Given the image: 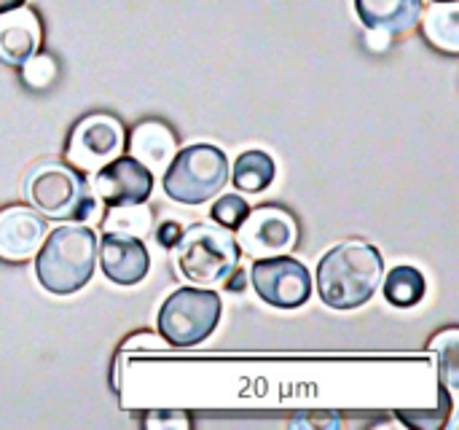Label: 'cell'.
I'll return each mask as SVG.
<instances>
[{"label":"cell","mask_w":459,"mask_h":430,"mask_svg":"<svg viewBox=\"0 0 459 430\" xmlns=\"http://www.w3.org/2000/svg\"><path fill=\"white\" fill-rule=\"evenodd\" d=\"M385 277V259L371 242H342L317 264V294L333 310L368 304Z\"/></svg>","instance_id":"6da1fadb"},{"label":"cell","mask_w":459,"mask_h":430,"mask_svg":"<svg viewBox=\"0 0 459 430\" xmlns=\"http://www.w3.org/2000/svg\"><path fill=\"white\" fill-rule=\"evenodd\" d=\"M97 267V234L83 224L56 226L43 237L35 259V277L43 291L70 296L89 285Z\"/></svg>","instance_id":"7a4b0ae2"},{"label":"cell","mask_w":459,"mask_h":430,"mask_svg":"<svg viewBox=\"0 0 459 430\" xmlns=\"http://www.w3.org/2000/svg\"><path fill=\"white\" fill-rule=\"evenodd\" d=\"M180 275L199 288H218L239 264L237 240L215 224H194L175 242Z\"/></svg>","instance_id":"3957f363"},{"label":"cell","mask_w":459,"mask_h":430,"mask_svg":"<svg viewBox=\"0 0 459 430\" xmlns=\"http://www.w3.org/2000/svg\"><path fill=\"white\" fill-rule=\"evenodd\" d=\"M30 205L54 221L86 224L100 213V199L94 197L89 180L65 164H40L27 178Z\"/></svg>","instance_id":"277c9868"},{"label":"cell","mask_w":459,"mask_h":430,"mask_svg":"<svg viewBox=\"0 0 459 430\" xmlns=\"http://www.w3.org/2000/svg\"><path fill=\"white\" fill-rule=\"evenodd\" d=\"M229 183V159L218 145L196 143L175 151L164 170V191L183 205H202L218 197Z\"/></svg>","instance_id":"5b68a950"},{"label":"cell","mask_w":459,"mask_h":430,"mask_svg":"<svg viewBox=\"0 0 459 430\" xmlns=\"http://www.w3.org/2000/svg\"><path fill=\"white\" fill-rule=\"evenodd\" d=\"M223 302L212 288H178L159 310V334L167 345L194 347L202 345L221 323Z\"/></svg>","instance_id":"8992f818"},{"label":"cell","mask_w":459,"mask_h":430,"mask_svg":"<svg viewBox=\"0 0 459 430\" xmlns=\"http://www.w3.org/2000/svg\"><path fill=\"white\" fill-rule=\"evenodd\" d=\"M250 280L255 294L277 310H299L312 296L309 269L288 253L258 259L250 272Z\"/></svg>","instance_id":"52a82bcc"},{"label":"cell","mask_w":459,"mask_h":430,"mask_svg":"<svg viewBox=\"0 0 459 430\" xmlns=\"http://www.w3.org/2000/svg\"><path fill=\"white\" fill-rule=\"evenodd\" d=\"M237 245L250 259H269L290 253L296 245V221L290 213L280 207H258L245 215V221L237 226Z\"/></svg>","instance_id":"ba28073f"},{"label":"cell","mask_w":459,"mask_h":430,"mask_svg":"<svg viewBox=\"0 0 459 430\" xmlns=\"http://www.w3.org/2000/svg\"><path fill=\"white\" fill-rule=\"evenodd\" d=\"M124 148V129L116 118L97 113L86 116L67 140V159L75 170L97 172Z\"/></svg>","instance_id":"9c48e42d"},{"label":"cell","mask_w":459,"mask_h":430,"mask_svg":"<svg viewBox=\"0 0 459 430\" xmlns=\"http://www.w3.org/2000/svg\"><path fill=\"white\" fill-rule=\"evenodd\" d=\"M153 191V172L134 156H116L94 172V194L108 207L145 205Z\"/></svg>","instance_id":"30bf717a"},{"label":"cell","mask_w":459,"mask_h":430,"mask_svg":"<svg viewBox=\"0 0 459 430\" xmlns=\"http://www.w3.org/2000/svg\"><path fill=\"white\" fill-rule=\"evenodd\" d=\"M97 259L105 277L116 285H137L151 269V256L140 237H121L105 232V237L97 240Z\"/></svg>","instance_id":"8fae6325"},{"label":"cell","mask_w":459,"mask_h":430,"mask_svg":"<svg viewBox=\"0 0 459 430\" xmlns=\"http://www.w3.org/2000/svg\"><path fill=\"white\" fill-rule=\"evenodd\" d=\"M46 237V221L32 207H5L0 210V259L27 261L38 253Z\"/></svg>","instance_id":"7c38bea8"},{"label":"cell","mask_w":459,"mask_h":430,"mask_svg":"<svg viewBox=\"0 0 459 430\" xmlns=\"http://www.w3.org/2000/svg\"><path fill=\"white\" fill-rule=\"evenodd\" d=\"M40 48V22L32 8L16 5L0 13V62L22 67Z\"/></svg>","instance_id":"4fadbf2b"},{"label":"cell","mask_w":459,"mask_h":430,"mask_svg":"<svg viewBox=\"0 0 459 430\" xmlns=\"http://www.w3.org/2000/svg\"><path fill=\"white\" fill-rule=\"evenodd\" d=\"M355 11L366 30L403 35L422 19V0H355Z\"/></svg>","instance_id":"5bb4252c"},{"label":"cell","mask_w":459,"mask_h":430,"mask_svg":"<svg viewBox=\"0 0 459 430\" xmlns=\"http://www.w3.org/2000/svg\"><path fill=\"white\" fill-rule=\"evenodd\" d=\"M129 151L143 167H148L151 172H161L175 156V137L164 124L143 121L129 135Z\"/></svg>","instance_id":"9a60e30c"},{"label":"cell","mask_w":459,"mask_h":430,"mask_svg":"<svg viewBox=\"0 0 459 430\" xmlns=\"http://www.w3.org/2000/svg\"><path fill=\"white\" fill-rule=\"evenodd\" d=\"M231 175V183L237 186V191L242 194H261L266 191L272 183H274V175H277V164L274 159L266 154V151H245L237 162H234V170H229Z\"/></svg>","instance_id":"2e32d148"},{"label":"cell","mask_w":459,"mask_h":430,"mask_svg":"<svg viewBox=\"0 0 459 430\" xmlns=\"http://www.w3.org/2000/svg\"><path fill=\"white\" fill-rule=\"evenodd\" d=\"M422 30L428 40L449 54L459 51V5L455 3H436L428 8Z\"/></svg>","instance_id":"e0dca14e"},{"label":"cell","mask_w":459,"mask_h":430,"mask_svg":"<svg viewBox=\"0 0 459 430\" xmlns=\"http://www.w3.org/2000/svg\"><path fill=\"white\" fill-rule=\"evenodd\" d=\"M379 285L385 288V299L393 307H401V310L417 307L425 299V291H428L425 275L417 267H395L387 277H382Z\"/></svg>","instance_id":"ac0fdd59"},{"label":"cell","mask_w":459,"mask_h":430,"mask_svg":"<svg viewBox=\"0 0 459 430\" xmlns=\"http://www.w3.org/2000/svg\"><path fill=\"white\" fill-rule=\"evenodd\" d=\"M102 232L121 237H145L151 232V213L145 205H121L110 207L102 218Z\"/></svg>","instance_id":"d6986e66"},{"label":"cell","mask_w":459,"mask_h":430,"mask_svg":"<svg viewBox=\"0 0 459 430\" xmlns=\"http://www.w3.org/2000/svg\"><path fill=\"white\" fill-rule=\"evenodd\" d=\"M250 213V207H247V202H245V197H239V194H223L215 205H212V221L218 224V226H223V229H237L242 221H245V215Z\"/></svg>","instance_id":"ffe728a7"},{"label":"cell","mask_w":459,"mask_h":430,"mask_svg":"<svg viewBox=\"0 0 459 430\" xmlns=\"http://www.w3.org/2000/svg\"><path fill=\"white\" fill-rule=\"evenodd\" d=\"M54 75H56V62H54L48 54H38V51H35V54L22 65V78H24V83L35 86V89L48 86V83L54 81Z\"/></svg>","instance_id":"44dd1931"},{"label":"cell","mask_w":459,"mask_h":430,"mask_svg":"<svg viewBox=\"0 0 459 430\" xmlns=\"http://www.w3.org/2000/svg\"><path fill=\"white\" fill-rule=\"evenodd\" d=\"M436 345L441 347V372L449 388H457V331H446Z\"/></svg>","instance_id":"7402d4cb"},{"label":"cell","mask_w":459,"mask_h":430,"mask_svg":"<svg viewBox=\"0 0 459 430\" xmlns=\"http://www.w3.org/2000/svg\"><path fill=\"white\" fill-rule=\"evenodd\" d=\"M161 245H167V248H172L178 240H180V226L178 224H172V221H167L161 229H159V237H156Z\"/></svg>","instance_id":"603a6c76"},{"label":"cell","mask_w":459,"mask_h":430,"mask_svg":"<svg viewBox=\"0 0 459 430\" xmlns=\"http://www.w3.org/2000/svg\"><path fill=\"white\" fill-rule=\"evenodd\" d=\"M390 43V35L385 30H368V46L377 48V51H385Z\"/></svg>","instance_id":"cb8c5ba5"},{"label":"cell","mask_w":459,"mask_h":430,"mask_svg":"<svg viewBox=\"0 0 459 430\" xmlns=\"http://www.w3.org/2000/svg\"><path fill=\"white\" fill-rule=\"evenodd\" d=\"M223 285H226L229 291H242V288H245V272H242V269H234Z\"/></svg>","instance_id":"d4e9b609"},{"label":"cell","mask_w":459,"mask_h":430,"mask_svg":"<svg viewBox=\"0 0 459 430\" xmlns=\"http://www.w3.org/2000/svg\"><path fill=\"white\" fill-rule=\"evenodd\" d=\"M16 5H24V0H0V13H3V11L16 8Z\"/></svg>","instance_id":"484cf974"},{"label":"cell","mask_w":459,"mask_h":430,"mask_svg":"<svg viewBox=\"0 0 459 430\" xmlns=\"http://www.w3.org/2000/svg\"><path fill=\"white\" fill-rule=\"evenodd\" d=\"M436 3H455V0H436Z\"/></svg>","instance_id":"4316f807"}]
</instances>
